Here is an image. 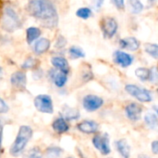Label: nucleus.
<instances>
[{
    "label": "nucleus",
    "mask_w": 158,
    "mask_h": 158,
    "mask_svg": "<svg viewBox=\"0 0 158 158\" xmlns=\"http://www.w3.org/2000/svg\"><path fill=\"white\" fill-rule=\"evenodd\" d=\"M28 11L46 28H55L58 24V14L51 0H30Z\"/></svg>",
    "instance_id": "f257e3e1"
},
{
    "label": "nucleus",
    "mask_w": 158,
    "mask_h": 158,
    "mask_svg": "<svg viewBox=\"0 0 158 158\" xmlns=\"http://www.w3.org/2000/svg\"><path fill=\"white\" fill-rule=\"evenodd\" d=\"M1 26L3 30L8 32H12L21 26V21L17 14L16 10L11 6H5L3 9V15L1 19Z\"/></svg>",
    "instance_id": "f03ea898"
},
{
    "label": "nucleus",
    "mask_w": 158,
    "mask_h": 158,
    "mask_svg": "<svg viewBox=\"0 0 158 158\" xmlns=\"http://www.w3.org/2000/svg\"><path fill=\"white\" fill-rule=\"evenodd\" d=\"M32 136V130L29 126H21L19 130L15 142L10 147V154L13 156H19Z\"/></svg>",
    "instance_id": "7ed1b4c3"
},
{
    "label": "nucleus",
    "mask_w": 158,
    "mask_h": 158,
    "mask_svg": "<svg viewBox=\"0 0 158 158\" xmlns=\"http://www.w3.org/2000/svg\"><path fill=\"white\" fill-rule=\"evenodd\" d=\"M125 91L131 94V96H133L134 98H136L138 101L143 102V103H149L151 102L152 99V94L151 93L145 89V88H142L138 85L135 84H127L125 86Z\"/></svg>",
    "instance_id": "20e7f679"
},
{
    "label": "nucleus",
    "mask_w": 158,
    "mask_h": 158,
    "mask_svg": "<svg viewBox=\"0 0 158 158\" xmlns=\"http://www.w3.org/2000/svg\"><path fill=\"white\" fill-rule=\"evenodd\" d=\"M34 106L35 108L45 114H52L54 112L53 101L52 98L47 94H39L34 98Z\"/></svg>",
    "instance_id": "39448f33"
},
{
    "label": "nucleus",
    "mask_w": 158,
    "mask_h": 158,
    "mask_svg": "<svg viewBox=\"0 0 158 158\" xmlns=\"http://www.w3.org/2000/svg\"><path fill=\"white\" fill-rule=\"evenodd\" d=\"M92 142H93V145L94 146V148L98 150L103 156H108L111 153L109 136L107 133L94 136Z\"/></svg>",
    "instance_id": "423d86ee"
},
{
    "label": "nucleus",
    "mask_w": 158,
    "mask_h": 158,
    "mask_svg": "<svg viewBox=\"0 0 158 158\" xmlns=\"http://www.w3.org/2000/svg\"><path fill=\"white\" fill-rule=\"evenodd\" d=\"M101 29L104 36L107 39H111L116 35L118 31V21L116 20V19L112 17H106L102 19Z\"/></svg>",
    "instance_id": "0eeeda50"
},
{
    "label": "nucleus",
    "mask_w": 158,
    "mask_h": 158,
    "mask_svg": "<svg viewBox=\"0 0 158 158\" xmlns=\"http://www.w3.org/2000/svg\"><path fill=\"white\" fill-rule=\"evenodd\" d=\"M104 105V99L94 94H88L82 99V106L88 112H94L100 109Z\"/></svg>",
    "instance_id": "6e6552de"
},
{
    "label": "nucleus",
    "mask_w": 158,
    "mask_h": 158,
    "mask_svg": "<svg viewBox=\"0 0 158 158\" xmlns=\"http://www.w3.org/2000/svg\"><path fill=\"white\" fill-rule=\"evenodd\" d=\"M143 106L135 102L130 103L125 107V115L131 121H138L141 119L143 115Z\"/></svg>",
    "instance_id": "1a4fd4ad"
},
{
    "label": "nucleus",
    "mask_w": 158,
    "mask_h": 158,
    "mask_svg": "<svg viewBox=\"0 0 158 158\" xmlns=\"http://www.w3.org/2000/svg\"><path fill=\"white\" fill-rule=\"evenodd\" d=\"M133 59L134 58L131 55H130L129 53H126L124 51L117 50L113 54L114 62L117 65L120 66L121 68H128V67L131 66V64L133 63Z\"/></svg>",
    "instance_id": "9d476101"
},
{
    "label": "nucleus",
    "mask_w": 158,
    "mask_h": 158,
    "mask_svg": "<svg viewBox=\"0 0 158 158\" xmlns=\"http://www.w3.org/2000/svg\"><path fill=\"white\" fill-rule=\"evenodd\" d=\"M77 129L85 134H94L98 131L99 124L94 120H83L77 124Z\"/></svg>",
    "instance_id": "9b49d317"
},
{
    "label": "nucleus",
    "mask_w": 158,
    "mask_h": 158,
    "mask_svg": "<svg viewBox=\"0 0 158 158\" xmlns=\"http://www.w3.org/2000/svg\"><path fill=\"white\" fill-rule=\"evenodd\" d=\"M118 44L122 49L129 50V51H137L141 46L139 40L133 36H128V37L122 38L119 40Z\"/></svg>",
    "instance_id": "f8f14e48"
},
{
    "label": "nucleus",
    "mask_w": 158,
    "mask_h": 158,
    "mask_svg": "<svg viewBox=\"0 0 158 158\" xmlns=\"http://www.w3.org/2000/svg\"><path fill=\"white\" fill-rule=\"evenodd\" d=\"M10 82L14 87L18 89H20V90L25 89L26 83H27L26 74L23 71H17L13 73L10 78Z\"/></svg>",
    "instance_id": "ddd939ff"
},
{
    "label": "nucleus",
    "mask_w": 158,
    "mask_h": 158,
    "mask_svg": "<svg viewBox=\"0 0 158 158\" xmlns=\"http://www.w3.org/2000/svg\"><path fill=\"white\" fill-rule=\"evenodd\" d=\"M116 148L118 154L123 158H130L131 146L126 139H119L116 142Z\"/></svg>",
    "instance_id": "4468645a"
},
{
    "label": "nucleus",
    "mask_w": 158,
    "mask_h": 158,
    "mask_svg": "<svg viewBox=\"0 0 158 158\" xmlns=\"http://www.w3.org/2000/svg\"><path fill=\"white\" fill-rule=\"evenodd\" d=\"M51 78L55 83V85L58 88H61L63 86H65V84L67 83L68 81V74L60 71L58 69L56 70H53L51 73Z\"/></svg>",
    "instance_id": "2eb2a0df"
},
{
    "label": "nucleus",
    "mask_w": 158,
    "mask_h": 158,
    "mask_svg": "<svg viewBox=\"0 0 158 158\" xmlns=\"http://www.w3.org/2000/svg\"><path fill=\"white\" fill-rule=\"evenodd\" d=\"M51 63L52 65L58 70L63 71L65 73H69V65L68 60L65 57L62 56H54L51 59Z\"/></svg>",
    "instance_id": "dca6fc26"
},
{
    "label": "nucleus",
    "mask_w": 158,
    "mask_h": 158,
    "mask_svg": "<svg viewBox=\"0 0 158 158\" xmlns=\"http://www.w3.org/2000/svg\"><path fill=\"white\" fill-rule=\"evenodd\" d=\"M52 128L56 132H57L59 134L65 133L69 130V126L67 120L63 117L55 119L52 124Z\"/></svg>",
    "instance_id": "f3484780"
},
{
    "label": "nucleus",
    "mask_w": 158,
    "mask_h": 158,
    "mask_svg": "<svg viewBox=\"0 0 158 158\" xmlns=\"http://www.w3.org/2000/svg\"><path fill=\"white\" fill-rule=\"evenodd\" d=\"M50 41L47 38H41L39 40L36 41V43L34 44V52L37 55H41L45 53L49 48H50Z\"/></svg>",
    "instance_id": "a211bd4d"
},
{
    "label": "nucleus",
    "mask_w": 158,
    "mask_h": 158,
    "mask_svg": "<svg viewBox=\"0 0 158 158\" xmlns=\"http://www.w3.org/2000/svg\"><path fill=\"white\" fill-rule=\"evenodd\" d=\"M144 123L146 126L151 130H156L158 127V117L156 114L154 113H147L144 118Z\"/></svg>",
    "instance_id": "6ab92c4d"
},
{
    "label": "nucleus",
    "mask_w": 158,
    "mask_h": 158,
    "mask_svg": "<svg viewBox=\"0 0 158 158\" xmlns=\"http://www.w3.org/2000/svg\"><path fill=\"white\" fill-rule=\"evenodd\" d=\"M41 35V31L40 29L36 27H29L26 31V39L28 44H31L34 42L36 39H38Z\"/></svg>",
    "instance_id": "aec40b11"
},
{
    "label": "nucleus",
    "mask_w": 158,
    "mask_h": 158,
    "mask_svg": "<svg viewBox=\"0 0 158 158\" xmlns=\"http://www.w3.org/2000/svg\"><path fill=\"white\" fill-rule=\"evenodd\" d=\"M63 115H64V118L69 120H75L80 118V112L78 109L67 106H64L63 108Z\"/></svg>",
    "instance_id": "412c9836"
},
{
    "label": "nucleus",
    "mask_w": 158,
    "mask_h": 158,
    "mask_svg": "<svg viewBox=\"0 0 158 158\" xmlns=\"http://www.w3.org/2000/svg\"><path fill=\"white\" fill-rule=\"evenodd\" d=\"M136 77L142 81H147L151 79V69L147 68H138L135 69Z\"/></svg>",
    "instance_id": "4be33fe9"
},
{
    "label": "nucleus",
    "mask_w": 158,
    "mask_h": 158,
    "mask_svg": "<svg viewBox=\"0 0 158 158\" xmlns=\"http://www.w3.org/2000/svg\"><path fill=\"white\" fill-rule=\"evenodd\" d=\"M69 56H71V58H73V59L82 58V57L85 56L84 51H83L81 47L76 46V45L71 46V47L69 49Z\"/></svg>",
    "instance_id": "5701e85b"
},
{
    "label": "nucleus",
    "mask_w": 158,
    "mask_h": 158,
    "mask_svg": "<svg viewBox=\"0 0 158 158\" xmlns=\"http://www.w3.org/2000/svg\"><path fill=\"white\" fill-rule=\"evenodd\" d=\"M129 5L133 14H140L143 10V5L141 0H129Z\"/></svg>",
    "instance_id": "b1692460"
},
{
    "label": "nucleus",
    "mask_w": 158,
    "mask_h": 158,
    "mask_svg": "<svg viewBox=\"0 0 158 158\" xmlns=\"http://www.w3.org/2000/svg\"><path fill=\"white\" fill-rule=\"evenodd\" d=\"M76 16L79 17L80 19H88L93 16V11L91 8L86 7V6L80 7L76 11Z\"/></svg>",
    "instance_id": "393cba45"
},
{
    "label": "nucleus",
    "mask_w": 158,
    "mask_h": 158,
    "mask_svg": "<svg viewBox=\"0 0 158 158\" xmlns=\"http://www.w3.org/2000/svg\"><path fill=\"white\" fill-rule=\"evenodd\" d=\"M145 52L152 57L158 59V44H146L144 45Z\"/></svg>",
    "instance_id": "a878e982"
},
{
    "label": "nucleus",
    "mask_w": 158,
    "mask_h": 158,
    "mask_svg": "<svg viewBox=\"0 0 158 158\" xmlns=\"http://www.w3.org/2000/svg\"><path fill=\"white\" fill-rule=\"evenodd\" d=\"M62 153H63V150L61 148L56 147V146H52L46 150V156L48 158H58Z\"/></svg>",
    "instance_id": "bb28decb"
},
{
    "label": "nucleus",
    "mask_w": 158,
    "mask_h": 158,
    "mask_svg": "<svg viewBox=\"0 0 158 158\" xmlns=\"http://www.w3.org/2000/svg\"><path fill=\"white\" fill-rule=\"evenodd\" d=\"M23 158H42V152L39 147H33L24 155Z\"/></svg>",
    "instance_id": "cd10ccee"
},
{
    "label": "nucleus",
    "mask_w": 158,
    "mask_h": 158,
    "mask_svg": "<svg viewBox=\"0 0 158 158\" xmlns=\"http://www.w3.org/2000/svg\"><path fill=\"white\" fill-rule=\"evenodd\" d=\"M36 63H37V61L33 57H29V58H27L24 61V63L22 64L21 68L22 69H32L33 67H35Z\"/></svg>",
    "instance_id": "c85d7f7f"
},
{
    "label": "nucleus",
    "mask_w": 158,
    "mask_h": 158,
    "mask_svg": "<svg viewBox=\"0 0 158 158\" xmlns=\"http://www.w3.org/2000/svg\"><path fill=\"white\" fill-rule=\"evenodd\" d=\"M66 44H67V40H66V38H65L63 35H59V36L57 37L56 42V44H55L56 48L61 49V48L65 47Z\"/></svg>",
    "instance_id": "c756f323"
},
{
    "label": "nucleus",
    "mask_w": 158,
    "mask_h": 158,
    "mask_svg": "<svg viewBox=\"0 0 158 158\" xmlns=\"http://www.w3.org/2000/svg\"><path fill=\"white\" fill-rule=\"evenodd\" d=\"M8 111V106L5 103V101L0 98V114H5Z\"/></svg>",
    "instance_id": "7c9ffc66"
},
{
    "label": "nucleus",
    "mask_w": 158,
    "mask_h": 158,
    "mask_svg": "<svg viewBox=\"0 0 158 158\" xmlns=\"http://www.w3.org/2000/svg\"><path fill=\"white\" fill-rule=\"evenodd\" d=\"M112 2L118 9H124L125 0H112Z\"/></svg>",
    "instance_id": "2f4dec72"
},
{
    "label": "nucleus",
    "mask_w": 158,
    "mask_h": 158,
    "mask_svg": "<svg viewBox=\"0 0 158 158\" xmlns=\"http://www.w3.org/2000/svg\"><path fill=\"white\" fill-rule=\"evenodd\" d=\"M105 3V0H94V6L96 10H99L102 8L103 5Z\"/></svg>",
    "instance_id": "473e14b6"
},
{
    "label": "nucleus",
    "mask_w": 158,
    "mask_h": 158,
    "mask_svg": "<svg viewBox=\"0 0 158 158\" xmlns=\"http://www.w3.org/2000/svg\"><path fill=\"white\" fill-rule=\"evenodd\" d=\"M151 149H152V152L154 155H156L158 156V141H154L152 143H151Z\"/></svg>",
    "instance_id": "72a5a7b5"
},
{
    "label": "nucleus",
    "mask_w": 158,
    "mask_h": 158,
    "mask_svg": "<svg viewBox=\"0 0 158 158\" xmlns=\"http://www.w3.org/2000/svg\"><path fill=\"white\" fill-rule=\"evenodd\" d=\"M2 137H3V125L0 121V153H1V144H2Z\"/></svg>",
    "instance_id": "f704fd0d"
},
{
    "label": "nucleus",
    "mask_w": 158,
    "mask_h": 158,
    "mask_svg": "<svg viewBox=\"0 0 158 158\" xmlns=\"http://www.w3.org/2000/svg\"><path fill=\"white\" fill-rule=\"evenodd\" d=\"M138 158H151V157H150V156H148L147 155H143V154H142V155H139Z\"/></svg>",
    "instance_id": "c9c22d12"
},
{
    "label": "nucleus",
    "mask_w": 158,
    "mask_h": 158,
    "mask_svg": "<svg viewBox=\"0 0 158 158\" xmlns=\"http://www.w3.org/2000/svg\"><path fill=\"white\" fill-rule=\"evenodd\" d=\"M153 109L155 110L156 114L157 115V117H158V106H153Z\"/></svg>",
    "instance_id": "e433bc0d"
},
{
    "label": "nucleus",
    "mask_w": 158,
    "mask_h": 158,
    "mask_svg": "<svg viewBox=\"0 0 158 158\" xmlns=\"http://www.w3.org/2000/svg\"><path fill=\"white\" fill-rule=\"evenodd\" d=\"M2 77H3V69L0 67V80L2 79Z\"/></svg>",
    "instance_id": "4c0bfd02"
},
{
    "label": "nucleus",
    "mask_w": 158,
    "mask_h": 158,
    "mask_svg": "<svg viewBox=\"0 0 158 158\" xmlns=\"http://www.w3.org/2000/svg\"><path fill=\"white\" fill-rule=\"evenodd\" d=\"M156 1V0H148V2H149V3H151V4H153V3H155Z\"/></svg>",
    "instance_id": "58836bf2"
},
{
    "label": "nucleus",
    "mask_w": 158,
    "mask_h": 158,
    "mask_svg": "<svg viewBox=\"0 0 158 158\" xmlns=\"http://www.w3.org/2000/svg\"><path fill=\"white\" fill-rule=\"evenodd\" d=\"M68 158H73V157H68Z\"/></svg>",
    "instance_id": "ea45409f"
},
{
    "label": "nucleus",
    "mask_w": 158,
    "mask_h": 158,
    "mask_svg": "<svg viewBox=\"0 0 158 158\" xmlns=\"http://www.w3.org/2000/svg\"><path fill=\"white\" fill-rule=\"evenodd\" d=\"M157 94H158V90H157Z\"/></svg>",
    "instance_id": "a19ab883"
}]
</instances>
